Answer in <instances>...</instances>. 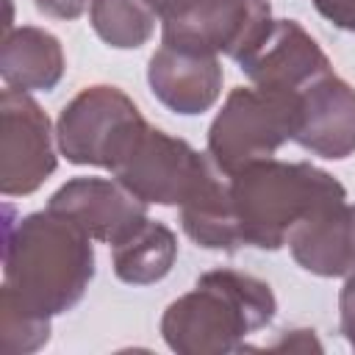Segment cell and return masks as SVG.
Masks as SVG:
<instances>
[{
    "instance_id": "5bb4252c",
    "label": "cell",
    "mask_w": 355,
    "mask_h": 355,
    "mask_svg": "<svg viewBox=\"0 0 355 355\" xmlns=\"http://www.w3.org/2000/svg\"><path fill=\"white\" fill-rule=\"evenodd\" d=\"M64 50L58 36L44 28H8L0 50V75L19 92H50L64 78Z\"/></svg>"
},
{
    "instance_id": "7a4b0ae2",
    "label": "cell",
    "mask_w": 355,
    "mask_h": 355,
    "mask_svg": "<svg viewBox=\"0 0 355 355\" xmlns=\"http://www.w3.org/2000/svg\"><path fill=\"white\" fill-rule=\"evenodd\" d=\"M277 313L272 286L236 269H211L161 316V336L180 355H222L247 349L244 338Z\"/></svg>"
},
{
    "instance_id": "8992f818",
    "label": "cell",
    "mask_w": 355,
    "mask_h": 355,
    "mask_svg": "<svg viewBox=\"0 0 355 355\" xmlns=\"http://www.w3.org/2000/svg\"><path fill=\"white\" fill-rule=\"evenodd\" d=\"M219 166L208 153H197L186 139L169 136L150 122L133 136L111 166V175L147 205H183Z\"/></svg>"
},
{
    "instance_id": "2e32d148",
    "label": "cell",
    "mask_w": 355,
    "mask_h": 355,
    "mask_svg": "<svg viewBox=\"0 0 355 355\" xmlns=\"http://www.w3.org/2000/svg\"><path fill=\"white\" fill-rule=\"evenodd\" d=\"M178 258L175 233L155 219L141 222L128 239L111 247L114 275L130 286H150L169 275Z\"/></svg>"
},
{
    "instance_id": "d6986e66",
    "label": "cell",
    "mask_w": 355,
    "mask_h": 355,
    "mask_svg": "<svg viewBox=\"0 0 355 355\" xmlns=\"http://www.w3.org/2000/svg\"><path fill=\"white\" fill-rule=\"evenodd\" d=\"M313 8L336 28L355 33V0H313Z\"/></svg>"
},
{
    "instance_id": "5b68a950",
    "label": "cell",
    "mask_w": 355,
    "mask_h": 355,
    "mask_svg": "<svg viewBox=\"0 0 355 355\" xmlns=\"http://www.w3.org/2000/svg\"><path fill=\"white\" fill-rule=\"evenodd\" d=\"M147 125L139 105L116 86L94 83L80 89L58 114L55 141L61 155L78 166L108 169Z\"/></svg>"
},
{
    "instance_id": "6da1fadb",
    "label": "cell",
    "mask_w": 355,
    "mask_h": 355,
    "mask_svg": "<svg viewBox=\"0 0 355 355\" xmlns=\"http://www.w3.org/2000/svg\"><path fill=\"white\" fill-rule=\"evenodd\" d=\"M92 241L83 227L50 208L6 219L3 283L44 316L67 313L94 277Z\"/></svg>"
},
{
    "instance_id": "7402d4cb",
    "label": "cell",
    "mask_w": 355,
    "mask_h": 355,
    "mask_svg": "<svg viewBox=\"0 0 355 355\" xmlns=\"http://www.w3.org/2000/svg\"><path fill=\"white\" fill-rule=\"evenodd\" d=\"M155 14H158V19L161 17H166L169 11H175V8H180L183 3H189V0H144Z\"/></svg>"
},
{
    "instance_id": "ac0fdd59",
    "label": "cell",
    "mask_w": 355,
    "mask_h": 355,
    "mask_svg": "<svg viewBox=\"0 0 355 355\" xmlns=\"http://www.w3.org/2000/svg\"><path fill=\"white\" fill-rule=\"evenodd\" d=\"M50 319L3 283L0 291V347L6 355H31L50 341Z\"/></svg>"
},
{
    "instance_id": "277c9868",
    "label": "cell",
    "mask_w": 355,
    "mask_h": 355,
    "mask_svg": "<svg viewBox=\"0 0 355 355\" xmlns=\"http://www.w3.org/2000/svg\"><path fill=\"white\" fill-rule=\"evenodd\" d=\"M297 133V92L236 86L208 128V155L222 175L272 158Z\"/></svg>"
},
{
    "instance_id": "52a82bcc",
    "label": "cell",
    "mask_w": 355,
    "mask_h": 355,
    "mask_svg": "<svg viewBox=\"0 0 355 355\" xmlns=\"http://www.w3.org/2000/svg\"><path fill=\"white\" fill-rule=\"evenodd\" d=\"M266 0H189L161 17V44L239 61L269 28Z\"/></svg>"
},
{
    "instance_id": "8fae6325",
    "label": "cell",
    "mask_w": 355,
    "mask_h": 355,
    "mask_svg": "<svg viewBox=\"0 0 355 355\" xmlns=\"http://www.w3.org/2000/svg\"><path fill=\"white\" fill-rule=\"evenodd\" d=\"M294 141L327 161L355 153V89L333 69L297 92Z\"/></svg>"
},
{
    "instance_id": "9a60e30c",
    "label": "cell",
    "mask_w": 355,
    "mask_h": 355,
    "mask_svg": "<svg viewBox=\"0 0 355 355\" xmlns=\"http://www.w3.org/2000/svg\"><path fill=\"white\" fill-rule=\"evenodd\" d=\"M180 225L186 236L205 250L236 252L241 247V236L227 191V175L216 172L180 205Z\"/></svg>"
},
{
    "instance_id": "44dd1931",
    "label": "cell",
    "mask_w": 355,
    "mask_h": 355,
    "mask_svg": "<svg viewBox=\"0 0 355 355\" xmlns=\"http://www.w3.org/2000/svg\"><path fill=\"white\" fill-rule=\"evenodd\" d=\"M36 8L55 19H78L92 0H33Z\"/></svg>"
},
{
    "instance_id": "7c38bea8",
    "label": "cell",
    "mask_w": 355,
    "mask_h": 355,
    "mask_svg": "<svg viewBox=\"0 0 355 355\" xmlns=\"http://www.w3.org/2000/svg\"><path fill=\"white\" fill-rule=\"evenodd\" d=\"M222 64L219 55L191 53L161 44L147 64L150 92L161 105L180 116L205 114L222 94Z\"/></svg>"
},
{
    "instance_id": "ba28073f",
    "label": "cell",
    "mask_w": 355,
    "mask_h": 355,
    "mask_svg": "<svg viewBox=\"0 0 355 355\" xmlns=\"http://www.w3.org/2000/svg\"><path fill=\"white\" fill-rule=\"evenodd\" d=\"M58 166L50 119L42 105L19 89L0 94V191L6 197L33 194Z\"/></svg>"
},
{
    "instance_id": "4fadbf2b",
    "label": "cell",
    "mask_w": 355,
    "mask_h": 355,
    "mask_svg": "<svg viewBox=\"0 0 355 355\" xmlns=\"http://www.w3.org/2000/svg\"><path fill=\"white\" fill-rule=\"evenodd\" d=\"M294 261L319 277L355 272V205L341 200L305 216L286 239Z\"/></svg>"
},
{
    "instance_id": "e0dca14e",
    "label": "cell",
    "mask_w": 355,
    "mask_h": 355,
    "mask_svg": "<svg viewBox=\"0 0 355 355\" xmlns=\"http://www.w3.org/2000/svg\"><path fill=\"white\" fill-rule=\"evenodd\" d=\"M158 14L144 0H92L89 22L94 33L116 50H136L150 42Z\"/></svg>"
},
{
    "instance_id": "9c48e42d",
    "label": "cell",
    "mask_w": 355,
    "mask_h": 355,
    "mask_svg": "<svg viewBox=\"0 0 355 355\" xmlns=\"http://www.w3.org/2000/svg\"><path fill=\"white\" fill-rule=\"evenodd\" d=\"M236 64L252 86L277 92H300L333 69L324 50L297 19H272L263 36Z\"/></svg>"
},
{
    "instance_id": "ffe728a7",
    "label": "cell",
    "mask_w": 355,
    "mask_h": 355,
    "mask_svg": "<svg viewBox=\"0 0 355 355\" xmlns=\"http://www.w3.org/2000/svg\"><path fill=\"white\" fill-rule=\"evenodd\" d=\"M338 324H341L347 344L355 349V272L347 277V283L338 294Z\"/></svg>"
},
{
    "instance_id": "3957f363",
    "label": "cell",
    "mask_w": 355,
    "mask_h": 355,
    "mask_svg": "<svg viewBox=\"0 0 355 355\" xmlns=\"http://www.w3.org/2000/svg\"><path fill=\"white\" fill-rule=\"evenodd\" d=\"M227 191L241 244L280 250L288 233L313 211L347 200V189L311 161L261 158L227 175Z\"/></svg>"
},
{
    "instance_id": "30bf717a",
    "label": "cell",
    "mask_w": 355,
    "mask_h": 355,
    "mask_svg": "<svg viewBox=\"0 0 355 355\" xmlns=\"http://www.w3.org/2000/svg\"><path fill=\"white\" fill-rule=\"evenodd\" d=\"M47 208L72 219L94 241L111 247L150 219L147 202L125 189L116 178H72L50 194Z\"/></svg>"
}]
</instances>
